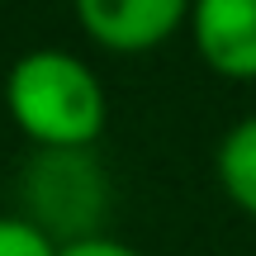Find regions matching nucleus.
<instances>
[{
	"label": "nucleus",
	"instance_id": "3",
	"mask_svg": "<svg viewBox=\"0 0 256 256\" xmlns=\"http://www.w3.org/2000/svg\"><path fill=\"white\" fill-rule=\"evenodd\" d=\"M86 34L114 52H142L162 43L185 14V0H76Z\"/></svg>",
	"mask_w": 256,
	"mask_h": 256
},
{
	"label": "nucleus",
	"instance_id": "6",
	"mask_svg": "<svg viewBox=\"0 0 256 256\" xmlns=\"http://www.w3.org/2000/svg\"><path fill=\"white\" fill-rule=\"evenodd\" d=\"M0 256H57V247L28 218H0Z\"/></svg>",
	"mask_w": 256,
	"mask_h": 256
},
{
	"label": "nucleus",
	"instance_id": "1",
	"mask_svg": "<svg viewBox=\"0 0 256 256\" xmlns=\"http://www.w3.org/2000/svg\"><path fill=\"white\" fill-rule=\"evenodd\" d=\"M10 114L43 147H86L104 128V90L72 52H28L5 81Z\"/></svg>",
	"mask_w": 256,
	"mask_h": 256
},
{
	"label": "nucleus",
	"instance_id": "4",
	"mask_svg": "<svg viewBox=\"0 0 256 256\" xmlns=\"http://www.w3.org/2000/svg\"><path fill=\"white\" fill-rule=\"evenodd\" d=\"M194 43L218 72L256 76V0H194Z\"/></svg>",
	"mask_w": 256,
	"mask_h": 256
},
{
	"label": "nucleus",
	"instance_id": "5",
	"mask_svg": "<svg viewBox=\"0 0 256 256\" xmlns=\"http://www.w3.org/2000/svg\"><path fill=\"white\" fill-rule=\"evenodd\" d=\"M218 176L228 194L247 214H256V119H242L218 147Z\"/></svg>",
	"mask_w": 256,
	"mask_h": 256
},
{
	"label": "nucleus",
	"instance_id": "2",
	"mask_svg": "<svg viewBox=\"0 0 256 256\" xmlns=\"http://www.w3.org/2000/svg\"><path fill=\"white\" fill-rule=\"evenodd\" d=\"M104 176L86 147H48L24 171V204L38 232H57L66 242L100 238L95 223L104 218Z\"/></svg>",
	"mask_w": 256,
	"mask_h": 256
},
{
	"label": "nucleus",
	"instance_id": "7",
	"mask_svg": "<svg viewBox=\"0 0 256 256\" xmlns=\"http://www.w3.org/2000/svg\"><path fill=\"white\" fill-rule=\"evenodd\" d=\"M57 256H138V252L114 238H81V242H62Z\"/></svg>",
	"mask_w": 256,
	"mask_h": 256
}]
</instances>
